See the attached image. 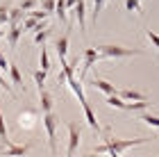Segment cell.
<instances>
[{"mask_svg": "<svg viewBox=\"0 0 159 157\" xmlns=\"http://www.w3.org/2000/svg\"><path fill=\"white\" fill-rule=\"evenodd\" d=\"M148 137H139V139H118V137H107L105 144L100 146H93L91 153H107V155H114V157H120L125 150L134 146H141V144H148Z\"/></svg>", "mask_w": 159, "mask_h": 157, "instance_id": "obj_1", "label": "cell"}, {"mask_svg": "<svg viewBox=\"0 0 159 157\" xmlns=\"http://www.w3.org/2000/svg\"><path fill=\"white\" fill-rule=\"evenodd\" d=\"M18 7H20V9H23V12L27 14L30 9H34V7H39V0H20V2H18Z\"/></svg>", "mask_w": 159, "mask_h": 157, "instance_id": "obj_25", "label": "cell"}, {"mask_svg": "<svg viewBox=\"0 0 159 157\" xmlns=\"http://www.w3.org/2000/svg\"><path fill=\"white\" fill-rule=\"evenodd\" d=\"M100 59H127V57H136L143 55L141 48H125V46H116V44H102L96 46Z\"/></svg>", "mask_w": 159, "mask_h": 157, "instance_id": "obj_2", "label": "cell"}, {"mask_svg": "<svg viewBox=\"0 0 159 157\" xmlns=\"http://www.w3.org/2000/svg\"><path fill=\"white\" fill-rule=\"evenodd\" d=\"M37 121H39V112L34 107H25L18 114V127H23V130H32L37 125Z\"/></svg>", "mask_w": 159, "mask_h": 157, "instance_id": "obj_6", "label": "cell"}, {"mask_svg": "<svg viewBox=\"0 0 159 157\" xmlns=\"http://www.w3.org/2000/svg\"><path fill=\"white\" fill-rule=\"evenodd\" d=\"M30 148H32V144H25V146H16V144H5V148H2V153H7V155H25V153H30Z\"/></svg>", "mask_w": 159, "mask_h": 157, "instance_id": "obj_15", "label": "cell"}, {"mask_svg": "<svg viewBox=\"0 0 159 157\" xmlns=\"http://www.w3.org/2000/svg\"><path fill=\"white\" fill-rule=\"evenodd\" d=\"M57 82H59V87H66V75H64V71H59V75H57Z\"/></svg>", "mask_w": 159, "mask_h": 157, "instance_id": "obj_31", "label": "cell"}, {"mask_svg": "<svg viewBox=\"0 0 159 157\" xmlns=\"http://www.w3.org/2000/svg\"><path fill=\"white\" fill-rule=\"evenodd\" d=\"M146 37H148L150 44H152L157 50H159V34H157V32H152V30H146Z\"/></svg>", "mask_w": 159, "mask_h": 157, "instance_id": "obj_30", "label": "cell"}, {"mask_svg": "<svg viewBox=\"0 0 159 157\" xmlns=\"http://www.w3.org/2000/svg\"><path fill=\"white\" fill-rule=\"evenodd\" d=\"M20 37H23V27H20V25H9V27L5 30V39H7V44H9L11 50H16Z\"/></svg>", "mask_w": 159, "mask_h": 157, "instance_id": "obj_10", "label": "cell"}, {"mask_svg": "<svg viewBox=\"0 0 159 157\" xmlns=\"http://www.w3.org/2000/svg\"><path fill=\"white\" fill-rule=\"evenodd\" d=\"M50 37H52V27H48V25H46V27H39V30L34 32V44H37V46H43Z\"/></svg>", "mask_w": 159, "mask_h": 157, "instance_id": "obj_16", "label": "cell"}, {"mask_svg": "<svg viewBox=\"0 0 159 157\" xmlns=\"http://www.w3.org/2000/svg\"><path fill=\"white\" fill-rule=\"evenodd\" d=\"M9 2H2L0 5V25H7V16H9Z\"/></svg>", "mask_w": 159, "mask_h": 157, "instance_id": "obj_26", "label": "cell"}, {"mask_svg": "<svg viewBox=\"0 0 159 157\" xmlns=\"http://www.w3.org/2000/svg\"><path fill=\"white\" fill-rule=\"evenodd\" d=\"M82 109H84V118H86V123H89V127H91V130L96 132V134H102V132H105V127L98 123V116H96V112H93V107L89 105V100L82 103Z\"/></svg>", "mask_w": 159, "mask_h": 157, "instance_id": "obj_7", "label": "cell"}, {"mask_svg": "<svg viewBox=\"0 0 159 157\" xmlns=\"http://www.w3.org/2000/svg\"><path fill=\"white\" fill-rule=\"evenodd\" d=\"M46 77H48V71H43V68H39V71L32 73V80H34V84H37V89L46 87Z\"/></svg>", "mask_w": 159, "mask_h": 157, "instance_id": "obj_22", "label": "cell"}, {"mask_svg": "<svg viewBox=\"0 0 159 157\" xmlns=\"http://www.w3.org/2000/svg\"><path fill=\"white\" fill-rule=\"evenodd\" d=\"M125 12L129 14H143V5H141V0H125Z\"/></svg>", "mask_w": 159, "mask_h": 157, "instance_id": "obj_23", "label": "cell"}, {"mask_svg": "<svg viewBox=\"0 0 159 157\" xmlns=\"http://www.w3.org/2000/svg\"><path fill=\"white\" fill-rule=\"evenodd\" d=\"M91 87L96 89V91H102L105 96H111V94H116V84H111V82H107V80H102V77H91Z\"/></svg>", "mask_w": 159, "mask_h": 157, "instance_id": "obj_11", "label": "cell"}, {"mask_svg": "<svg viewBox=\"0 0 159 157\" xmlns=\"http://www.w3.org/2000/svg\"><path fill=\"white\" fill-rule=\"evenodd\" d=\"M0 87H2V89L7 91V94H9V96L14 98V100H18V98H16V96H14V89H11V84H9V82H7V80H5V77H2V71H0Z\"/></svg>", "mask_w": 159, "mask_h": 157, "instance_id": "obj_28", "label": "cell"}, {"mask_svg": "<svg viewBox=\"0 0 159 157\" xmlns=\"http://www.w3.org/2000/svg\"><path fill=\"white\" fill-rule=\"evenodd\" d=\"M66 0H55V16L57 18H59V23H66V21H68V16H66Z\"/></svg>", "mask_w": 159, "mask_h": 157, "instance_id": "obj_17", "label": "cell"}, {"mask_svg": "<svg viewBox=\"0 0 159 157\" xmlns=\"http://www.w3.org/2000/svg\"><path fill=\"white\" fill-rule=\"evenodd\" d=\"M25 18V12L20 7H9V16H7V25H20Z\"/></svg>", "mask_w": 159, "mask_h": 157, "instance_id": "obj_14", "label": "cell"}, {"mask_svg": "<svg viewBox=\"0 0 159 157\" xmlns=\"http://www.w3.org/2000/svg\"><path fill=\"white\" fill-rule=\"evenodd\" d=\"M86 2H89V0H77L75 7L70 9L73 16L77 18V23H80V32L82 34H86Z\"/></svg>", "mask_w": 159, "mask_h": 157, "instance_id": "obj_8", "label": "cell"}, {"mask_svg": "<svg viewBox=\"0 0 159 157\" xmlns=\"http://www.w3.org/2000/svg\"><path fill=\"white\" fill-rule=\"evenodd\" d=\"M68 39H70V32H64L61 37L55 39V50H57V55H59L61 66L68 62V59H66V55H68Z\"/></svg>", "mask_w": 159, "mask_h": 157, "instance_id": "obj_9", "label": "cell"}, {"mask_svg": "<svg viewBox=\"0 0 159 157\" xmlns=\"http://www.w3.org/2000/svg\"><path fill=\"white\" fill-rule=\"evenodd\" d=\"M41 48V55H39V66L43 68V71H50V66H52V64H50V55H48V48H46V44L43 46H39Z\"/></svg>", "mask_w": 159, "mask_h": 157, "instance_id": "obj_21", "label": "cell"}, {"mask_svg": "<svg viewBox=\"0 0 159 157\" xmlns=\"http://www.w3.org/2000/svg\"><path fill=\"white\" fill-rule=\"evenodd\" d=\"M139 121H143L146 125H150V127H155V130H159V116H155V114L141 112V114H139Z\"/></svg>", "mask_w": 159, "mask_h": 157, "instance_id": "obj_19", "label": "cell"}, {"mask_svg": "<svg viewBox=\"0 0 159 157\" xmlns=\"http://www.w3.org/2000/svg\"><path fill=\"white\" fill-rule=\"evenodd\" d=\"M39 7H41L43 12L52 14V12H55V0H39Z\"/></svg>", "mask_w": 159, "mask_h": 157, "instance_id": "obj_29", "label": "cell"}, {"mask_svg": "<svg viewBox=\"0 0 159 157\" xmlns=\"http://www.w3.org/2000/svg\"><path fill=\"white\" fill-rule=\"evenodd\" d=\"M43 127H46V137H48L50 153H57V127H59V116H57L52 109L43 112Z\"/></svg>", "mask_w": 159, "mask_h": 157, "instance_id": "obj_3", "label": "cell"}, {"mask_svg": "<svg viewBox=\"0 0 159 157\" xmlns=\"http://www.w3.org/2000/svg\"><path fill=\"white\" fill-rule=\"evenodd\" d=\"M0 144H9V132H7V123H5L2 109H0Z\"/></svg>", "mask_w": 159, "mask_h": 157, "instance_id": "obj_24", "label": "cell"}, {"mask_svg": "<svg viewBox=\"0 0 159 157\" xmlns=\"http://www.w3.org/2000/svg\"><path fill=\"white\" fill-rule=\"evenodd\" d=\"M107 107H114V109H125V103L127 100H123V98L118 94H111V96H107Z\"/></svg>", "mask_w": 159, "mask_h": 157, "instance_id": "obj_18", "label": "cell"}, {"mask_svg": "<svg viewBox=\"0 0 159 157\" xmlns=\"http://www.w3.org/2000/svg\"><path fill=\"white\" fill-rule=\"evenodd\" d=\"M66 130H68V146H66V155L73 157L80 148V141H82V125L75 123V121H66Z\"/></svg>", "mask_w": 159, "mask_h": 157, "instance_id": "obj_4", "label": "cell"}, {"mask_svg": "<svg viewBox=\"0 0 159 157\" xmlns=\"http://www.w3.org/2000/svg\"><path fill=\"white\" fill-rule=\"evenodd\" d=\"M52 105H55L52 94H50L46 87L39 89V107H41V112H50V109H52Z\"/></svg>", "mask_w": 159, "mask_h": 157, "instance_id": "obj_12", "label": "cell"}, {"mask_svg": "<svg viewBox=\"0 0 159 157\" xmlns=\"http://www.w3.org/2000/svg\"><path fill=\"white\" fill-rule=\"evenodd\" d=\"M105 2L107 0H93V9H91V23L93 25H98V16H100V12L105 9Z\"/></svg>", "mask_w": 159, "mask_h": 157, "instance_id": "obj_20", "label": "cell"}, {"mask_svg": "<svg viewBox=\"0 0 159 157\" xmlns=\"http://www.w3.org/2000/svg\"><path fill=\"white\" fill-rule=\"evenodd\" d=\"M100 62V57H98V50L96 48H84L82 50V71H80V80H84L86 77V73H89V71L96 66V64Z\"/></svg>", "mask_w": 159, "mask_h": 157, "instance_id": "obj_5", "label": "cell"}, {"mask_svg": "<svg viewBox=\"0 0 159 157\" xmlns=\"http://www.w3.org/2000/svg\"><path fill=\"white\" fill-rule=\"evenodd\" d=\"M7 71H9V77H11V84H14V87H18V89H23V91H25L23 75H20V68H18V64H16V62H11Z\"/></svg>", "mask_w": 159, "mask_h": 157, "instance_id": "obj_13", "label": "cell"}, {"mask_svg": "<svg viewBox=\"0 0 159 157\" xmlns=\"http://www.w3.org/2000/svg\"><path fill=\"white\" fill-rule=\"evenodd\" d=\"M27 14H30V16H34V18H39V21H46V18L50 16L48 12H43V9H41V7H39V9H37V7H34V9H30Z\"/></svg>", "mask_w": 159, "mask_h": 157, "instance_id": "obj_27", "label": "cell"}, {"mask_svg": "<svg viewBox=\"0 0 159 157\" xmlns=\"http://www.w3.org/2000/svg\"><path fill=\"white\" fill-rule=\"evenodd\" d=\"M2 37H5V30H0V39H2Z\"/></svg>", "mask_w": 159, "mask_h": 157, "instance_id": "obj_32", "label": "cell"}]
</instances>
